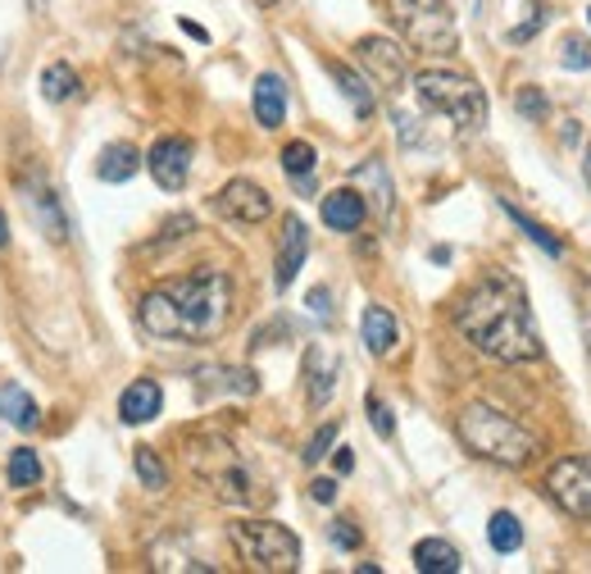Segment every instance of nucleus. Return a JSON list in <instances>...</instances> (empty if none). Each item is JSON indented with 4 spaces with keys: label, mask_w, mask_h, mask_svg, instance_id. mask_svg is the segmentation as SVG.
<instances>
[{
    "label": "nucleus",
    "mask_w": 591,
    "mask_h": 574,
    "mask_svg": "<svg viewBox=\"0 0 591 574\" xmlns=\"http://www.w3.org/2000/svg\"><path fill=\"white\" fill-rule=\"evenodd\" d=\"M455 328L501 365H527L542 356L533 311H527V296L514 279H482L455 306Z\"/></svg>",
    "instance_id": "f257e3e1"
},
{
    "label": "nucleus",
    "mask_w": 591,
    "mask_h": 574,
    "mask_svg": "<svg viewBox=\"0 0 591 574\" xmlns=\"http://www.w3.org/2000/svg\"><path fill=\"white\" fill-rule=\"evenodd\" d=\"M205 374H214L219 383L201 379V397H209V392H237V397H255V387H260L251 370H205Z\"/></svg>",
    "instance_id": "b1692460"
},
{
    "label": "nucleus",
    "mask_w": 591,
    "mask_h": 574,
    "mask_svg": "<svg viewBox=\"0 0 591 574\" xmlns=\"http://www.w3.org/2000/svg\"><path fill=\"white\" fill-rule=\"evenodd\" d=\"M355 59L368 69V78L383 87V92H396L406 82V50L387 37H360L355 42Z\"/></svg>",
    "instance_id": "9d476101"
},
{
    "label": "nucleus",
    "mask_w": 591,
    "mask_h": 574,
    "mask_svg": "<svg viewBox=\"0 0 591 574\" xmlns=\"http://www.w3.org/2000/svg\"><path fill=\"white\" fill-rule=\"evenodd\" d=\"M559 65H565V69H591V46L582 37H569L565 55H559Z\"/></svg>",
    "instance_id": "72a5a7b5"
},
{
    "label": "nucleus",
    "mask_w": 591,
    "mask_h": 574,
    "mask_svg": "<svg viewBox=\"0 0 591 574\" xmlns=\"http://www.w3.org/2000/svg\"><path fill=\"white\" fill-rule=\"evenodd\" d=\"M0 415H5L10 425H19V429H37V419H42L37 402L27 397L19 383H5V387H0Z\"/></svg>",
    "instance_id": "4be33fe9"
},
{
    "label": "nucleus",
    "mask_w": 591,
    "mask_h": 574,
    "mask_svg": "<svg viewBox=\"0 0 591 574\" xmlns=\"http://www.w3.org/2000/svg\"><path fill=\"white\" fill-rule=\"evenodd\" d=\"M328 533H332V542H337V548H341V552H355V548H360V542H364V538H360V529H355L351 520H337V525H332Z\"/></svg>",
    "instance_id": "f704fd0d"
},
{
    "label": "nucleus",
    "mask_w": 591,
    "mask_h": 574,
    "mask_svg": "<svg viewBox=\"0 0 591 574\" xmlns=\"http://www.w3.org/2000/svg\"><path fill=\"white\" fill-rule=\"evenodd\" d=\"M219 210L237 224H264L273 215V201L260 183H251V178H232V183L219 192Z\"/></svg>",
    "instance_id": "9b49d317"
},
{
    "label": "nucleus",
    "mask_w": 591,
    "mask_h": 574,
    "mask_svg": "<svg viewBox=\"0 0 591 574\" xmlns=\"http://www.w3.org/2000/svg\"><path fill=\"white\" fill-rule=\"evenodd\" d=\"M186 465H192V474H196L224 506H255V502L264 497L255 470L246 465L241 451H237L228 438H219V434L196 438L192 451H186Z\"/></svg>",
    "instance_id": "20e7f679"
},
{
    "label": "nucleus",
    "mask_w": 591,
    "mask_h": 574,
    "mask_svg": "<svg viewBox=\"0 0 591 574\" xmlns=\"http://www.w3.org/2000/svg\"><path fill=\"white\" fill-rule=\"evenodd\" d=\"M42 92H46L50 101H73V97H78V74H73L69 65H50V69L42 74Z\"/></svg>",
    "instance_id": "cd10ccee"
},
{
    "label": "nucleus",
    "mask_w": 591,
    "mask_h": 574,
    "mask_svg": "<svg viewBox=\"0 0 591 574\" xmlns=\"http://www.w3.org/2000/svg\"><path fill=\"white\" fill-rule=\"evenodd\" d=\"M328 74L337 78L341 97H346V101L355 105V114H360V119H368V114H373V87H368L355 69H346V65H328Z\"/></svg>",
    "instance_id": "5701e85b"
},
{
    "label": "nucleus",
    "mask_w": 591,
    "mask_h": 574,
    "mask_svg": "<svg viewBox=\"0 0 591 574\" xmlns=\"http://www.w3.org/2000/svg\"><path fill=\"white\" fill-rule=\"evenodd\" d=\"M546 19H550V10H546V5H533V19H527L523 27H514V33H510V42H527V37L537 33V27H546Z\"/></svg>",
    "instance_id": "c9c22d12"
},
{
    "label": "nucleus",
    "mask_w": 591,
    "mask_h": 574,
    "mask_svg": "<svg viewBox=\"0 0 591 574\" xmlns=\"http://www.w3.org/2000/svg\"><path fill=\"white\" fill-rule=\"evenodd\" d=\"M387 14L396 33L423 55H455L459 50V27L446 0H387Z\"/></svg>",
    "instance_id": "423d86ee"
},
{
    "label": "nucleus",
    "mask_w": 591,
    "mask_h": 574,
    "mask_svg": "<svg viewBox=\"0 0 591 574\" xmlns=\"http://www.w3.org/2000/svg\"><path fill=\"white\" fill-rule=\"evenodd\" d=\"M487 542L496 552H519L523 548V525L510 516V510H496L491 525H487Z\"/></svg>",
    "instance_id": "393cba45"
},
{
    "label": "nucleus",
    "mask_w": 591,
    "mask_h": 574,
    "mask_svg": "<svg viewBox=\"0 0 591 574\" xmlns=\"http://www.w3.org/2000/svg\"><path fill=\"white\" fill-rule=\"evenodd\" d=\"M578 306H582V338H587V351H591V283H582Z\"/></svg>",
    "instance_id": "58836bf2"
},
{
    "label": "nucleus",
    "mask_w": 591,
    "mask_h": 574,
    "mask_svg": "<svg viewBox=\"0 0 591 574\" xmlns=\"http://www.w3.org/2000/svg\"><path fill=\"white\" fill-rule=\"evenodd\" d=\"M328 301H332V292H328V288H315V292H309V311H315L319 319H332V306H328Z\"/></svg>",
    "instance_id": "4c0bfd02"
},
{
    "label": "nucleus",
    "mask_w": 591,
    "mask_h": 574,
    "mask_svg": "<svg viewBox=\"0 0 591 574\" xmlns=\"http://www.w3.org/2000/svg\"><path fill=\"white\" fill-rule=\"evenodd\" d=\"M587 19H591V10H587Z\"/></svg>",
    "instance_id": "a18cd8bd"
},
{
    "label": "nucleus",
    "mask_w": 591,
    "mask_h": 574,
    "mask_svg": "<svg viewBox=\"0 0 591 574\" xmlns=\"http://www.w3.org/2000/svg\"><path fill=\"white\" fill-rule=\"evenodd\" d=\"M337 356L323 351V347H309L305 356V387H309V406H328L332 387H337Z\"/></svg>",
    "instance_id": "f3484780"
},
{
    "label": "nucleus",
    "mask_w": 591,
    "mask_h": 574,
    "mask_svg": "<svg viewBox=\"0 0 591 574\" xmlns=\"http://www.w3.org/2000/svg\"><path fill=\"white\" fill-rule=\"evenodd\" d=\"M414 97L428 114H446L459 133H478L487 124V97L474 78L451 69H423L414 78Z\"/></svg>",
    "instance_id": "39448f33"
},
{
    "label": "nucleus",
    "mask_w": 591,
    "mask_h": 574,
    "mask_svg": "<svg viewBox=\"0 0 591 574\" xmlns=\"http://www.w3.org/2000/svg\"><path fill=\"white\" fill-rule=\"evenodd\" d=\"M160 402H164V392L155 379H137L123 387V397H118V415H123V425H146V419L160 415Z\"/></svg>",
    "instance_id": "2eb2a0df"
},
{
    "label": "nucleus",
    "mask_w": 591,
    "mask_h": 574,
    "mask_svg": "<svg viewBox=\"0 0 591 574\" xmlns=\"http://www.w3.org/2000/svg\"><path fill=\"white\" fill-rule=\"evenodd\" d=\"M364 215H368V205L355 188H337V192L323 196V224L332 233H355L364 224Z\"/></svg>",
    "instance_id": "dca6fc26"
},
{
    "label": "nucleus",
    "mask_w": 591,
    "mask_h": 574,
    "mask_svg": "<svg viewBox=\"0 0 591 574\" xmlns=\"http://www.w3.org/2000/svg\"><path fill=\"white\" fill-rule=\"evenodd\" d=\"M505 215H510V220H514V224H519L527 237H533V241H537V247H542L546 256H565V247H559V237H550V228H542L537 220H527L519 205H505Z\"/></svg>",
    "instance_id": "c85d7f7f"
},
{
    "label": "nucleus",
    "mask_w": 591,
    "mask_h": 574,
    "mask_svg": "<svg viewBox=\"0 0 591 574\" xmlns=\"http://www.w3.org/2000/svg\"><path fill=\"white\" fill-rule=\"evenodd\" d=\"M182 33H186V37H196V42H205V27L192 23V19H182Z\"/></svg>",
    "instance_id": "a19ab883"
},
{
    "label": "nucleus",
    "mask_w": 591,
    "mask_h": 574,
    "mask_svg": "<svg viewBox=\"0 0 591 574\" xmlns=\"http://www.w3.org/2000/svg\"><path fill=\"white\" fill-rule=\"evenodd\" d=\"M550 502L573 520H591V457H565L546 474Z\"/></svg>",
    "instance_id": "6e6552de"
},
{
    "label": "nucleus",
    "mask_w": 591,
    "mask_h": 574,
    "mask_svg": "<svg viewBox=\"0 0 591 574\" xmlns=\"http://www.w3.org/2000/svg\"><path fill=\"white\" fill-rule=\"evenodd\" d=\"M332 461H337V474H351V470H355V457H351V447H337V457H332Z\"/></svg>",
    "instance_id": "ea45409f"
},
{
    "label": "nucleus",
    "mask_w": 591,
    "mask_h": 574,
    "mask_svg": "<svg viewBox=\"0 0 591 574\" xmlns=\"http://www.w3.org/2000/svg\"><path fill=\"white\" fill-rule=\"evenodd\" d=\"M232 315V283L219 269L173 279L141 296L137 319L150 338H182V342H214Z\"/></svg>",
    "instance_id": "f03ea898"
},
{
    "label": "nucleus",
    "mask_w": 591,
    "mask_h": 574,
    "mask_svg": "<svg viewBox=\"0 0 591 574\" xmlns=\"http://www.w3.org/2000/svg\"><path fill=\"white\" fill-rule=\"evenodd\" d=\"M255 119L264 128H283V119H287V82L277 74H260L255 78Z\"/></svg>",
    "instance_id": "a211bd4d"
},
{
    "label": "nucleus",
    "mask_w": 591,
    "mask_h": 574,
    "mask_svg": "<svg viewBox=\"0 0 591 574\" xmlns=\"http://www.w3.org/2000/svg\"><path fill=\"white\" fill-rule=\"evenodd\" d=\"M137 169H141V156H137V146H128V142H110L101 150V160H96L101 183H128Z\"/></svg>",
    "instance_id": "412c9836"
},
{
    "label": "nucleus",
    "mask_w": 591,
    "mask_h": 574,
    "mask_svg": "<svg viewBox=\"0 0 591 574\" xmlns=\"http://www.w3.org/2000/svg\"><path fill=\"white\" fill-rule=\"evenodd\" d=\"M23 201H27V210H33V220L42 224L46 237H55V241L69 237V220H65V210H59V201H55V192L46 183L27 178V183H23Z\"/></svg>",
    "instance_id": "4468645a"
},
{
    "label": "nucleus",
    "mask_w": 591,
    "mask_h": 574,
    "mask_svg": "<svg viewBox=\"0 0 591 574\" xmlns=\"http://www.w3.org/2000/svg\"><path fill=\"white\" fill-rule=\"evenodd\" d=\"M309 497H315L319 506H332L337 502V483L332 479H315V483H309Z\"/></svg>",
    "instance_id": "e433bc0d"
},
{
    "label": "nucleus",
    "mask_w": 591,
    "mask_h": 574,
    "mask_svg": "<svg viewBox=\"0 0 591 574\" xmlns=\"http://www.w3.org/2000/svg\"><path fill=\"white\" fill-rule=\"evenodd\" d=\"M10 241V224H5V215H0V247H5Z\"/></svg>",
    "instance_id": "79ce46f5"
},
{
    "label": "nucleus",
    "mask_w": 591,
    "mask_h": 574,
    "mask_svg": "<svg viewBox=\"0 0 591 574\" xmlns=\"http://www.w3.org/2000/svg\"><path fill=\"white\" fill-rule=\"evenodd\" d=\"M459 565H464V556L446 538H423L414 548V570L419 574H459Z\"/></svg>",
    "instance_id": "aec40b11"
},
{
    "label": "nucleus",
    "mask_w": 591,
    "mask_h": 574,
    "mask_svg": "<svg viewBox=\"0 0 591 574\" xmlns=\"http://www.w3.org/2000/svg\"><path fill=\"white\" fill-rule=\"evenodd\" d=\"M146 169L164 192H182L186 178H192V142L186 137H160L150 146Z\"/></svg>",
    "instance_id": "1a4fd4ad"
},
{
    "label": "nucleus",
    "mask_w": 591,
    "mask_h": 574,
    "mask_svg": "<svg viewBox=\"0 0 591 574\" xmlns=\"http://www.w3.org/2000/svg\"><path fill=\"white\" fill-rule=\"evenodd\" d=\"M260 5H273V0H260Z\"/></svg>",
    "instance_id": "c03bdc74"
},
{
    "label": "nucleus",
    "mask_w": 591,
    "mask_h": 574,
    "mask_svg": "<svg viewBox=\"0 0 591 574\" xmlns=\"http://www.w3.org/2000/svg\"><path fill=\"white\" fill-rule=\"evenodd\" d=\"M305 256H309V233H305V224H300L296 215H287V224H283V241H277V274H273L277 292H287V288L296 283Z\"/></svg>",
    "instance_id": "f8f14e48"
},
{
    "label": "nucleus",
    "mask_w": 591,
    "mask_h": 574,
    "mask_svg": "<svg viewBox=\"0 0 591 574\" xmlns=\"http://www.w3.org/2000/svg\"><path fill=\"white\" fill-rule=\"evenodd\" d=\"M514 105H519V114H523V119H537V124H542V119L550 114V101H546L542 87H519Z\"/></svg>",
    "instance_id": "7c9ffc66"
},
{
    "label": "nucleus",
    "mask_w": 591,
    "mask_h": 574,
    "mask_svg": "<svg viewBox=\"0 0 591 574\" xmlns=\"http://www.w3.org/2000/svg\"><path fill=\"white\" fill-rule=\"evenodd\" d=\"M232 548L260 574H292L300 565V538L277 520H241L232 525Z\"/></svg>",
    "instance_id": "0eeeda50"
},
{
    "label": "nucleus",
    "mask_w": 591,
    "mask_h": 574,
    "mask_svg": "<svg viewBox=\"0 0 591 574\" xmlns=\"http://www.w3.org/2000/svg\"><path fill=\"white\" fill-rule=\"evenodd\" d=\"M10 488H37L42 483V461H37V451L33 447H19L14 457H10Z\"/></svg>",
    "instance_id": "a878e982"
},
{
    "label": "nucleus",
    "mask_w": 591,
    "mask_h": 574,
    "mask_svg": "<svg viewBox=\"0 0 591 574\" xmlns=\"http://www.w3.org/2000/svg\"><path fill=\"white\" fill-rule=\"evenodd\" d=\"M133 470H137V479H141V488H150V493L169 488V470H164V461L155 457L150 447H137V457H133Z\"/></svg>",
    "instance_id": "bb28decb"
},
{
    "label": "nucleus",
    "mask_w": 591,
    "mask_h": 574,
    "mask_svg": "<svg viewBox=\"0 0 591 574\" xmlns=\"http://www.w3.org/2000/svg\"><path fill=\"white\" fill-rule=\"evenodd\" d=\"M315 146H309V142H287L283 146V169L296 178V183H300V178H309V173H315Z\"/></svg>",
    "instance_id": "c756f323"
},
{
    "label": "nucleus",
    "mask_w": 591,
    "mask_h": 574,
    "mask_svg": "<svg viewBox=\"0 0 591 574\" xmlns=\"http://www.w3.org/2000/svg\"><path fill=\"white\" fill-rule=\"evenodd\" d=\"M368 425H373V434H378V438H391V434H396V419H391V410L378 402V392H368Z\"/></svg>",
    "instance_id": "2f4dec72"
},
{
    "label": "nucleus",
    "mask_w": 591,
    "mask_h": 574,
    "mask_svg": "<svg viewBox=\"0 0 591 574\" xmlns=\"http://www.w3.org/2000/svg\"><path fill=\"white\" fill-rule=\"evenodd\" d=\"M351 188L364 196V205H373L383 220H391V196H396V188H391V173H387V165L373 156V160H364L355 173H351Z\"/></svg>",
    "instance_id": "ddd939ff"
},
{
    "label": "nucleus",
    "mask_w": 591,
    "mask_h": 574,
    "mask_svg": "<svg viewBox=\"0 0 591 574\" xmlns=\"http://www.w3.org/2000/svg\"><path fill=\"white\" fill-rule=\"evenodd\" d=\"M455 434L474 457H482L491 465H505V470H519L537 457V434H527L514 415L496 410L487 402L464 406L459 419H455Z\"/></svg>",
    "instance_id": "7ed1b4c3"
},
{
    "label": "nucleus",
    "mask_w": 591,
    "mask_h": 574,
    "mask_svg": "<svg viewBox=\"0 0 591 574\" xmlns=\"http://www.w3.org/2000/svg\"><path fill=\"white\" fill-rule=\"evenodd\" d=\"M582 173H587V183H591V146H587V160H582Z\"/></svg>",
    "instance_id": "37998d69"
},
{
    "label": "nucleus",
    "mask_w": 591,
    "mask_h": 574,
    "mask_svg": "<svg viewBox=\"0 0 591 574\" xmlns=\"http://www.w3.org/2000/svg\"><path fill=\"white\" fill-rule=\"evenodd\" d=\"M332 442H337V425H323L315 438H309V447H305V465H319L332 451Z\"/></svg>",
    "instance_id": "473e14b6"
},
{
    "label": "nucleus",
    "mask_w": 591,
    "mask_h": 574,
    "mask_svg": "<svg viewBox=\"0 0 591 574\" xmlns=\"http://www.w3.org/2000/svg\"><path fill=\"white\" fill-rule=\"evenodd\" d=\"M360 328H364V347H368L373 356H391L396 342H400V324H396V315H391L387 306H368Z\"/></svg>",
    "instance_id": "6ab92c4d"
}]
</instances>
